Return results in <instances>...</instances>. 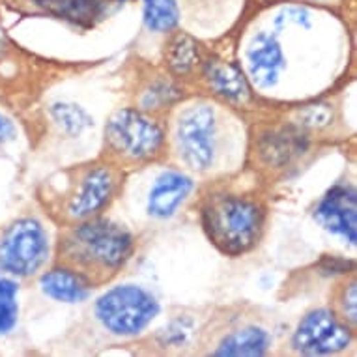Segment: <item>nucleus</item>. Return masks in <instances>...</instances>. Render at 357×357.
I'll list each match as a JSON object with an SVG mask.
<instances>
[{
	"instance_id": "obj_23",
	"label": "nucleus",
	"mask_w": 357,
	"mask_h": 357,
	"mask_svg": "<svg viewBox=\"0 0 357 357\" xmlns=\"http://www.w3.org/2000/svg\"><path fill=\"white\" fill-rule=\"evenodd\" d=\"M15 139V126L8 116L0 114V144Z\"/></svg>"
},
{
	"instance_id": "obj_14",
	"label": "nucleus",
	"mask_w": 357,
	"mask_h": 357,
	"mask_svg": "<svg viewBox=\"0 0 357 357\" xmlns=\"http://www.w3.org/2000/svg\"><path fill=\"white\" fill-rule=\"evenodd\" d=\"M270 344V335L262 328H243L227 335L215 350V356H264Z\"/></svg>"
},
{
	"instance_id": "obj_1",
	"label": "nucleus",
	"mask_w": 357,
	"mask_h": 357,
	"mask_svg": "<svg viewBox=\"0 0 357 357\" xmlns=\"http://www.w3.org/2000/svg\"><path fill=\"white\" fill-rule=\"evenodd\" d=\"M131 255V232L109 219H84L60 240V257L64 266L82 273L92 284L114 275Z\"/></svg>"
},
{
	"instance_id": "obj_20",
	"label": "nucleus",
	"mask_w": 357,
	"mask_h": 357,
	"mask_svg": "<svg viewBox=\"0 0 357 357\" xmlns=\"http://www.w3.org/2000/svg\"><path fill=\"white\" fill-rule=\"evenodd\" d=\"M339 310H340V318H342L346 324L348 322L356 324L357 301H356V282L354 281L342 288V292H340V298H339Z\"/></svg>"
},
{
	"instance_id": "obj_21",
	"label": "nucleus",
	"mask_w": 357,
	"mask_h": 357,
	"mask_svg": "<svg viewBox=\"0 0 357 357\" xmlns=\"http://www.w3.org/2000/svg\"><path fill=\"white\" fill-rule=\"evenodd\" d=\"M176 100L174 88L170 84H158V86H152V90L144 96V107L146 109H152V107H159L161 103H170V101Z\"/></svg>"
},
{
	"instance_id": "obj_11",
	"label": "nucleus",
	"mask_w": 357,
	"mask_h": 357,
	"mask_svg": "<svg viewBox=\"0 0 357 357\" xmlns=\"http://www.w3.org/2000/svg\"><path fill=\"white\" fill-rule=\"evenodd\" d=\"M193 191V180L180 170L159 174L148 195L146 210L153 219H169Z\"/></svg>"
},
{
	"instance_id": "obj_10",
	"label": "nucleus",
	"mask_w": 357,
	"mask_h": 357,
	"mask_svg": "<svg viewBox=\"0 0 357 357\" xmlns=\"http://www.w3.org/2000/svg\"><path fill=\"white\" fill-rule=\"evenodd\" d=\"M247 68L252 82L258 88H271L279 82L282 70L287 68V59L281 43L275 34L258 32L252 36L249 49H247Z\"/></svg>"
},
{
	"instance_id": "obj_22",
	"label": "nucleus",
	"mask_w": 357,
	"mask_h": 357,
	"mask_svg": "<svg viewBox=\"0 0 357 357\" xmlns=\"http://www.w3.org/2000/svg\"><path fill=\"white\" fill-rule=\"evenodd\" d=\"M301 118H303V123H307V126L320 128V126H326L331 120V109L328 105H310L301 112Z\"/></svg>"
},
{
	"instance_id": "obj_13",
	"label": "nucleus",
	"mask_w": 357,
	"mask_h": 357,
	"mask_svg": "<svg viewBox=\"0 0 357 357\" xmlns=\"http://www.w3.org/2000/svg\"><path fill=\"white\" fill-rule=\"evenodd\" d=\"M206 81L215 94L229 101H245L251 96L247 79L240 68L222 60H208L204 66Z\"/></svg>"
},
{
	"instance_id": "obj_18",
	"label": "nucleus",
	"mask_w": 357,
	"mask_h": 357,
	"mask_svg": "<svg viewBox=\"0 0 357 357\" xmlns=\"http://www.w3.org/2000/svg\"><path fill=\"white\" fill-rule=\"evenodd\" d=\"M19 287L12 279H0V335L12 333L19 317Z\"/></svg>"
},
{
	"instance_id": "obj_5",
	"label": "nucleus",
	"mask_w": 357,
	"mask_h": 357,
	"mask_svg": "<svg viewBox=\"0 0 357 357\" xmlns=\"http://www.w3.org/2000/svg\"><path fill=\"white\" fill-rule=\"evenodd\" d=\"M107 146L129 161H148L161 152L163 129L135 109L114 112L105 128Z\"/></svg>"
},
{
	"instance_id": "obj_15",
	"label": "nucleus",
	"mask_w": 357,
	"mask_h": 357,
	"mask_svg": "<svg viewBox=\"0 0 357 357\" xmlns=\"http://www.w3.org/2000/svg\"><path fill=\"white\" fill-rule=\"evenodd\" d=\"M305 146H307L305 137L292 131V129H288V131H281L277 135L268 137L264 141L262 148H260V153L270 165H284L294 155L303 152Z\"/></svg>"
},
{
	"instance_id": "obj_7",
	"label": "nucleus",
	"mask_w": 357,
	"mask_h": 357,
	"mask_svg": "<svg viewBox=\"0 0 357 357\" xmlns=\"http://www.w3.org/2000/svg\"><path fill=\"white\" fill-rule=\"evenodd\" d=\"M351 342V331L344 320L328 309H314L305 314L292 337L294 350L303 356L339 354Z\"/></svg>"
},
{
	"instance_id": "obj_17",
	"label": "nucleus",
	"mask_w": 357,
	"mask_h": 357,
	"mask_svg": "<svg viewBox=\"0 0 357 357\" xmlns=\"http://www.w3.org/2000/svg\"><path fill=\"white\" fill-rule=\"evenodd\" d=\"M167 62H169L170 70L183 75L195 68V64L199 62V47L191 36L178 34L172 38L167 49Z\"/></svg>"
},
{
	"instance_id": "obj_9",
	"label": "nucleus",
	"mask_w": 357,
	"mask_h": 357,
	"mask_svg": "<svg viewBox=\"0 0 357 357\" xmlns=\"http://www.w3.org/2000/svg\"><path fill=\"white\" fill-rule=\"evenodd\" d=\"M317 219L331 234L340 236L350 245L357 241V197L350 185H335L314 210Z\"/></svg>"
},
{
	"instance_id": "obj_3",
	"label": "nucleus",
	"mask_w": 357,
	"mask_h": 357,
	"mask_svg": "<svg viewBox=\"0 0 357 357\" xmlns=\"http://www.w3.org/2000/svg\"><path fill=\"white\" fill-rule=\"evenodd\" d=\"M221 114L210 103H195L180 112L174 128L178 158L197 172H208L221 155Z\"/></svg>"
},
{
	"instance_id": "obj_4",
	"label": "nucleus",
	"mask_w": 357,
	"mask_h": 357,
	"mask_svg": "<svg viewBox=\"0 0 357 357\" xmlns=\"http://www.w3.org/2000/svg\"><path fill=\"white\" fill-rule=\"evenodd\" d=\"M159 303L152 294L135 284L111 288L96 301V317L101 326L114 335L131 337L152 324Z\"/></svg>"
},
{
	"instance_id": "obj_12",
	"label": "nucleus",
	"mask_w": 357,
	"mask_h": 357,
	"mask_svg": "<svg viewBox=\"0 0 357 357\" xmlns=\"http://www.w3.org/2000/svg\"><path fill=\"white\" fill-rule=\"evenodd\" d=\"M40 287L45 296L62 303H81L88 299L92 292V282L79 271L71 270L68 266L53 268L43 273L40 279Z\"/></svg>"
},
{
	"instance_id": "obj_2",
	"label": "nucleus",
	"mask_w": 357,
	"mask_h": 357,
	"mask_svg": "<svg viewBox=\"0 0 357 357\" xmlns=\"http://www.w3.org/2000/svg\"><path fill=\"white\" fill-rule=\"evenodd\" d=\"M200 221L208 240L227 257H241L262 238L266 211L249 197L213 193L206 197Z\"/></svg>"
},
{
	"instance_id": "obj_6",
	"label": "nucleus",
	"mask_w": 357,
	"mask_h": 357,
	"mask_svg": "<svg viewBox=\"0 0 357 357\" xmlns=\"http://www.w3.org/2000/svg\"><path fill=\"white\" fill-rule=\"evenodd\" d=\"M47 257L49 236L43 225L32 217L12 222L0 240V268L12 275H34Z\"/></svg>"
},
{
	"instance_id": "obj_19",
	"label": "nucleus",
	"mask_w": 357,
	"mask_h": 357,
	"mask_svg": "<svg viewBox=\"0 0 357 357\" xmlns=\"http://www.w3.org/2000/svg\"><path fill=\"white\" fill-rule=\"evenodd\" d=\"M51 116L68 135H81L88 126H92V120L86 112L71 103H54L51 107Z\"/></svg>"
},
{
	"instance_id": "obj_16",
	"label": "nucleus",
	"mask_w": 357,
	"mask_h": 357,
	"mask_svg": "<svg viewBox=\"0 0 357 357\" xmlns=\"http://www.w3.org/2000/svg\"><path fill=\"white\" fill-rule=\"evenodd\" d=\"M142 17L148 30L152 32H170L180 23L178 0H142Z\"/></svg>"
},
{
	"instance_id": "obj_8",
	"label": "nucleus",
	"mask_w": 357,
	"mask_h": 357,
	"mask_svg": "<svg viewBox=\"0 0 357 357\" xmlns=\"http://www.w3.org/2000/svg\"><path fill=\"white\" fill-rule=\"evenodd\" d=\"M116 174L111 167H88L71 189L66 204V213L73 221H84L98 215L114 197Z\"/></svg>"
}]
</instances>
